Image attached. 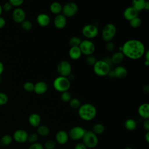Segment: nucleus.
<instances>
[{
    "instance_id": "obj_46",
    "label": "nucleus",
    "mask_w": 149,
    "mask_h": 149,
    "mask_svg": "<svg viewBox=\"0 0 149 149\" xmlns=\"http://www.w3.org/2000/svg\"><path fill=\"white\" fill-rule=\"evenodd\" d=\"M6 24V21L3 17H0V29L3 28Z\"/></svg>"
},
{
    "instance_id": "obj_29",
    "label": "nucleus",
    "mask_w": 149,
    "mask_h": 149,
    "mask_svg": "<svg viewBox=\"0 0 149 149\" xmlns=\"http://www.w3.org/2000/svg\"><path fill=\"white\" fill-rule=\"evenodd\" d=\"M12 140H13V137L11 136L9 134H5L3 136L1 139V141H0L1 145L2 144L4 146H9L12 143Z\"/></svg>"
},
{
    "instance_id": "obj_38",
    "label": "nucleus",
    "mask_w": 149,
    "mask_h": 149,
    "mask_svg": "<svg viewBox=\"0 0 149 149\" xmlns=\"http://www.w3.org/2000/svg\"><path fill=\"white\" fill-rule=\"evenodd\" d=\"M34 84L33 83L30 81H27L24 83L23 88L27 92H31L34 90Z\"/></svg>"
},
{
    "instance_id": "obj_25",
    "label": "nucleus",
    "mask_w": 149,
    "mask_h": 149,
    "mask_svg": "<svg viewBox=\"0 0 149 149\" xmlns=\"http://www.w3.org/2000/svg\"><path fill=\"white\" fill-rule=\"evenodd\" d=\"M49 9L52 13L57 15L60 14L61 12H62V6L59 2H54L50 5Z\"/></svg>"
},
{
    "instance_id": "obj_37",
    "label": "nucleus",
    "mask_w": 149,
    "mask_h": 149,
    "mask_svg": "<svg viewBox=\"0 0 149 149\" xmlns=\"http://www.w3.org/2000/svg\"><path fill=\"white\" fill-rule=\"evenodd\" d=\"M97 59L96 58L93 56V55H89L87 56L86 59V63L89 65V66H94V65L95 63V62H97Z\"/></svg>"
},
{
    "instance_id": "obj_50",
    "label": "nucleus",
    "mask_w": 149,
    "mask_h": 149,
    "mask_svg": "<svg viewBox=\"0 0 149 149\" xmlns=\"http://www.w3.org/2000/svg\"><path fill=\"white\" fill-rule=\"evenodd\" d=\"M144 138L146 142L148 143L149 142V132H146V133L144 136Z\"/></svg>"
},
{
    "instance_id": "obj_47",
    "label": "nucleus",
    "mask_w": 149,
    "mask_h": 149,
    "mask_svg": "<svg viewBox=\"0 0 149 149\" xmlns=\"http://www.w3.org/2000/svg\"><path fill=\"white\" fill-rule=\"evenodd\" d=\"M102 60H103V61H104L105 62H107L109 65H110V66L112 68V65H113V64H112V61H111V58L105 57V58H104Z\"/></svg>"
},
{
    "instance_id": "obj_56",
    "label": "nucleus",
    "mask_w": 149,
    "mask_h": 149,
    "mask_svg": "<svg viewBox=\"0 0 149 149\" xmlns=\"http://www.w3.org/2000/svg\"><path fill=\"white\" fill-rule=\"evenodd\" d=\"M0 147H1V143H0Z\"/></svg>"
},
{
    "instance_id": "obj_31",
    "label": "nucleus",
    "mask_w": 149,
    "mask_h": 149,
    "mask_svg": "<svg viewBox=\"0 0 149 149\" xmlns=\"http://www.w3.org/2000/svg\"><path fill=\"white\" fill-rule=\"evenodd\" d=\"M81 39L79 38L78 37L74 36L71 37L69 40V44L70 46V47H79L80 43H81Z\"/></svg>"
},
{
    "instance_id": "obj_52",
    "label": "nucleus",
    "mask_w": 149,
    "mask_h": 149,
    "mask_svg": "<svg viewBox=\"0 0 149 149\" xmlns=\"http://www.w3.org/2000/svg\"><path fill=\"white\" fill-rule=\"evenodd\" d=\"M144 10H149V2L148 1H146V2Z\"/></svg>"
},
{
    "instance_id": "obj_45",
    "label": "nucleus",
    "mask_w": 149,
    "mask_h": 149,
    "mask_svg": "<svg viewBox=\"0 0 149 149\" xmlns=\"http://www.w3.org/2000/svg\"><path fill=\"white\" fill-rule=\"evenodd\" d=\"M74 149H87V148L83 143H78L75 145Z\"/></svg>"
},
{
    "instance_id": "obj_10",
    "label": "nucleus",
    "mask_w": 149,
    "mask_h": 149,
    "mask_svg": "<svg viewBox=\"0 0 149 149\" xmlns=\"http://www.w3.org/2000/svg\"><path fill=\"white\" fill-rule=\"evenodd\" d=\"M78 11L77 5L73 2L66 3L62 6V15L66 17H71L74 16Z\"/></svg>"
},
{
    "instance_id": "obj_35",
    "label": "nucleus",
    "mask_w": 149,
    "mask_h": 149,
    "mask_svg": "<svg viewBox=\"0 0 149 149\" xmlns=\"http://www.w3.org/2000/svg\"><path fill=\"white\" fill-rule=\"evenodd\" d=\"M71 98H72L71 95L68 91L63 92L61 94V99L64 102H69Z\"/></svg>"
},
{
    "instance_id": "obj_44",
    "label": "nucleus",
    "mask_w": 149,
    "mask_h": 149,
    "mask_svg": "<svg viewBox=\"0 0 149 149\" xmlns=\"http://www.w3.org/2000/svg\"><path fill=\"white\" fill-rule=\"evenodd\" d=\"M143 127L146 132H149V120L148 119L144 120L143 123Z\"/></svg>"
},
{
    "instance_id": "obj_7",
    "label": "nucleus",
    "mask_w": 149,
    "mask_h": 149,
    "mask_svg": "<svg viewBox=\"0 0 149 149\" xmlns=\"http://www.w3.org/2000/svg\"><path fill=\"white\" fill-rule=\"evenodd\" d=\"M81 33L87 40L93 39L97 36L98 34V29L95 25L93 24H88L83 26L81 30Z\"/></svg>"
},
{
    "instance_id": "obj_20",
    "label": "nucleus",
    "mask_w": 149,
    "mask_h": 149,
    "mask_svg": "<svg viewBox=\"0 0 149 149\" xmlns=\"http://www.w3.org/2000/svg\"><path fill=\"white\" fill-rule=\"evenodd\" d=\"M115 77L123 79H125L127 75V69L122 66H118L113 69Z\"/></svg>"
},
{
    "instance_id": "obj_42",
    "label": "nucleus",
    "mask_w": 149,
    "mask_h": 149,
    "mask_svg": "<svg viewBox=\"0 0 149 149\" xmlns=\"http://www.w3.org/2000/svg\"><path fill=\"white\" fill-rule=\"evenodd\" d=\"M105 49L108 52H112L115 49V44L112 41L108 42L105 45Z\"/></svg>"
},
{
    "instance_id": "obj_33",
    "label": "nucleus",
    "mask_w": 149,
    "mask_h": 149,
    "mask_svg": "<svg viewBox=\"0 0 149 149\" xmlns=\"http://www.w3.org/2000/svg\"><path fill=\"white\" fill-rule=\"evenodd\" d=\"M38 137H39V136L37 133H31V134H29L27 141L31 144L37 143L38 140Z\"/></svg>"
},
{
    "instance_id": "obj_49",
    "label": "nucleus",
    "mask_w": 149,
    "mask_h": 149,
    "mask_svg": "<svg viewBox=\"0 0 149 149\" xmlns=\"http://www.w3.org/2000/svg\"><path fill=\"white\" fill-rule=\"evenodd\" d=\"M144 55L145 57V61H149V51H146Z\"/></svg>"
},
{
    "instance_id": "obj_1",
    "label": "nucleus",
    "mask_w": 149,
    "mask_h": 149,
    "mask_svg": "<svg viewBox=\"0 0 149 149\" xmlns=\"http://www.w3.org/2000/svg\"><path fill=\"white\" fill-rule=\"evenodd\" d=\"M145 52V45L138 40H129L125 41L122 45V53L124 56L133 60L141 58Z\"/></svg>"
},
{
    "instance_id": "obj_48",
    "label": "nucleus",
    "mask_w": 149,
    "mask_h": 149,
    "mask_svg": "<svg viewBox=\"0 0 149 149\" xmlns=\"http://www.w3.org/2000/svg\"><path fill=\"white\" fill-rule=\"evenodd\" d=\"M107 76H108L109 78H111V79L115 78V73H114L113 70L111 69V70L109 72V73H108Z\"/></svg>"
},
{
    "instance_id": "obj_2",
    "label": "nucleus",
    "mask_w": 149,
    "mask_h": 149,
    "mask_svg": "<svg viewBox=\"0 0 149 149\" xmlns=\"http://www.w3.org/2000/svg\"><path fill=\"white\" fill-rule=\"evenodd\" d=\"M78 115L84 121H90L94 119L97 115V109L90 103H85L79 108Z\"/></svg>"
},
{
    "instance_id": "obj_24",
    "label": "nucleus",
    "mask_w": 149,
    "mask_h": 149,
    "mask_svg": "<svg viewBox=\"0 0 149 149\" xmlns=\"http://www.w3.org/2000/svg\"><path fill=\"white\" fill-rule=\"evenodd\" d=\"M146 2V0H133L132 2V6L139 12L140 11L144 10Z\"/></svg>"
},
{
    "instance_id": "obj_4",
    "label": "nucleus",
    "mask_w": 149,
    "mask_h": 149,
    "mask_svg": "<svg viewBox=\"0 0 149 149\" xmlns=\"http://www.w3.org/2000/svg\"><path fill=\"white\" fill-rule=\"evenodd\" d=\"M83 143L87 148L93 149L95 148L98 144V138L97 135L91 130H86L82 139Z\"/></svg>"
},
{
    "instance_id": "obj_39",
    "label": "nucleus",
    "mask_w": 149,
    "mask_h": 149,
    "mask_svg": "<svg viewBox=\"0 0 149 149\" xmlns=\"http://www.w3.org/2000/svg\"><path fill=\"white\" fill-rule=\"evenodd\" d=\"M8 101V95L2 92H0V105H3L6 104Z\"/></svg>"
},
{
    "instance_id": "obj_3",
    "label": "nucleus",
    "mask_w": 149,
    "mask_h": 149,
    "mask_svg": "<svg viewBox=\"0 0 149 149\" xmlns=\"http://www.w3.org/2000/svg\"><path fill=\"white\" fill-rule=\"evenodd\" d=\"M54 88L60 93L68 91L70 87V81L67 77L58 76L53 81Z\"/></svg>"
},
{
    "instance_id": "obj_23",
    "label": "nucleus",
    "mask_w": 149,
    "mask_h": 149,
    "mask_svg": "<svg viewBox=\"0 0 149 149\" xmlns=\"http://www.w3.org/2000/svg\"><path fill=\"white\" fill-rule=\"evenodd\" d=\"M124 57L125 56L122 52L118 51L112 54V56L111 57V59L112 64L119 65L123 61Z\"/></svg>"
},
{
    "instance_id": "obj_12",
    "label": "nucleus",
    "mask_w": 149,
    "mask_h": 149,
    "mask_svg": "<svg viewBox=\"0 0 149 149\" xmlns=\"http://www.w3.org/2000/svg\"><path fill=\"white\" fill-rule=\"evenodd\" d=\"M29 134L23 129L16 130L13 135V139L19 143H24L27 141Z\"/></svg>"
},
{
    "instance_id": "obj_11",
    "label": "nucleus",
    "mask_w": 149,
    "mask_h": 149,
    "mask_svg": "<svg viewBox=\"0 0 149 149\" xmlns=\"http://www.w3.org/2000/svg\"><path fill=\"white\" fill-rule=\"evenodd\" d=\"M86 131V130L81 126H74L70 129L68 133L69 137L73 140H81L83 139Z\"/></svg>"
},
{
    "instance_id": "obj_36",
    "label": "nucleus",
    "mask_w": 149,
    "mask_h": 149,
    "mask_svg": "<svg viewBox=\"0 0 149 149\" xmlns=\"http://www.w3.org/2000/svg\"><path fill=\"white\" fill-rule=\"evenodd\" d=\"M56 146V143L55 141L52 140H47L44 146V149H54Z\"/></svg>"
},
{
    "instance_id": "obj_6",
    "label": "nucleus",
    "mask_w": 149,
    "mask_h": 149,
    "mask_svg": "<svg viewBox=\"0 0 149 149\" xmlns=\"http://www.w3.org/2000/svg\"><path fill=\"white\" fill-rule=\"evenodd\" d=\"M116 33V27L113 23H108L102 29V40L108 42L111 41L114 38Z\"/></svg>"
},
{
    "instance_id": "obj_18",
    "label": "nucleus",
    "mask_w": 149,
    "mask_h": 149,
    "mask_svg": "<svg viewBox=\"0 0 149 149\" xmlns=\"http://www.w3.org/2000/svg\"><path fill=\"white\" fill-rule=\"evenodd\" d=\"M137 112L139 116L144 119H148L149 118V104L148 103L141 104L138 108Z\"/></svg>"
},
{
    "instance_id": "obj_16",
    "label": "nucleus",
    "mask_w": 149,
    "mask_h": 149,
    "mask_svg": "<svg viewBox=\"0 0 149 149\" xmlns=\"http://www.w3.org/2000/svg\"><path fill=\"white\" fill-rule=\"evenodd\" d=\"M138 13L139 12L135 9H134L132 6H129L126 8L124 10L123 16L125 19H126V20L130 21L132 19L137 17Z\"/></svg>"
},
{
    "instance_id": "obj_13",
    "label": "nucleus",
    "mask_w": 149,
    "mask_h": 149,
    "mask_svg": "<svg viewBox=\"0 0 149 149\" xmlns=\"http://www.w3.org/2000/svg\"><path fill=\"white\" fill-rule=\"evenodd\" d=\"M55 139L58 144L60 145H64L68 143L69 137L68 133L63 130H60L56 133Z\"/></svg>"
},
{
    "instance_id": "obj_17",
    "label": "nucleus",
    "mask_w": 149,
    "mask_h": 149,
    "mask_svg": "<svg viewBox=\"0 0 149 149\" xmlns=\"http://www.w3.org/2000/svg\"><path fill=\"white\" fill-rule=\"evenodd\" d=\"M48 84L42 81H40L34 84V91L36 94L38 95H41L47 92L48 90Z\"/></svg>"
},
{
    "instance_id": "obj_34",
    "label": "nucleus",
    "mask_w": 149,
    "mask_h": 149,
    "mask_svg": "<svg viewBox=\"0 0 149 149\" xmlns=\"http://www.w3.org/2000/svg\"><path fill=\"white\" fill-rule=\"evenodd\" d=\"M21 24L22 29L26 31H30V30H31L33 27V24L29 20H25L21 23Z\"/></svg>"
},
{
    "instance_id": "obj_15",
    "label": "nucleus",
    "mask_w": 149,
    "mask_h": 149,
    "mask_svg": "<svg viewBox=\"0 0 149 149\" xmlns=\"http://www.w3.org/2000/svg\"><path fill=\"white\" fill-rule=\"evenodd\" d=\"M54 24L56 29H63L67 24V19L62 14L57 15L54 19Z\"/></svg>"
},
{
    "instance_id": "obj_19",
    "label": "nucleus",
    "mask_w": 149,
    "mask_h": 149,
    "mask_svg": "<svg viewBox=\"0 0 149 149\" xmlns=\"http://www.w3.org/2000/svg\"><path fill=\"white\" fill-rule=\"evenodd\" d=\"M37 23L41 27H46L50 23L51 19L49 16L46 13H40L36 18Z\"/></svg>"
},
{
    "instance_id": "obj_54",
    "label": "nucleus",
    "mask_w": 149,
    "mask_h": 149,
    "mask_svg": "<svg viewBox=\"0 0 149 149\" xmlns=\"http://www.w3.org/2000/svg\"><path fill=\"white\" fill-rule=\"evenodd\" d=\"M2 7L1 5H0V16H1V15L2 14Z\"/></svg>"
},
{
    "instance_id": "obj_43",
    "label": "nucleus",
    "mask_w": 149,
    "mask_h": 149,
    "mask_svg": "<svg viewBox=\"0 0 149 149\" xmlns=\"http://www.w3.org/2000/svg\"><path fill=\"white\" fill-rule=\"evenodd\" d=\"M12 8V6L11 5V4L9 2H6L3 4V8L2 9L5 10V11H10L11 10Z\"/></svg>"
},
{
    "instance_id": "obj_53",
    "label": "nucleus",
    "mask_w": 149,
    "mask_h": 149,
    "mask_svg": "<svg viewBox=\"0 0 149 149\" xmlns=\"http://www.w3.org/2000/svg\"><path fill=\"white\" fill-rule=\"evenodd\" d=\"M144 65H146V66H148L149 65V61H144Z\"/></svg>"
},
{
    "instance_id": "obj_5",
    "label": "nucleus",
    "mask_w": 149,
    "mask_h": 149,
    "mask_svg": "<svg viewBox=\"0 0 149 149\" xmlns=\"http://www.w3.org/2000/svg\"><path fill=\"white\" fill-rule=\"evenodd\" d=\"M112 68L106 62L102 60L97 61L93 66V70L95 74L98 76H107Z\"/></svg>"
},
{
    "instance_id": "obj_32",
    "label": "nucleus",
    "mask_w": 149,
    "mask_h": 149,
    "mask_svg": "<svg viewBox=\"0 0 149 149\" xmlns=\"http://www.w3.org/2000/svg\"><path fill=\"white\" fill-rule=\"evenodd\" d=\"M69 104L72 109H79V108L81 105L80 101L77 98H71L70 100L69 101Z\"/></svg>"
},
{
    "instance_id": "obj_14",
    "label": "nucleus",
    "mask_w": 149,
    "mask_h": 149,
    "mask_svg": "<svg viewBox=\"0 0 149 149\" xmlns=\"http://www.w3.org/2000/svg\"><path fill=\"white\" fill-rule=\"evenodd\" d=\"M12 19L16 22L18 23H22L26 18V13L23 9L21 8H16L12 12Z\"/></svg>"
},
{
    "instance_id": "obj_40",
    "label": "nucleus",
    "mask_w": 149,
    "mask_h": 149,
    "mask_svg": "<svg viewBox=\"0 0 149 149\" xmlns=\"http://www.w3.org/2000/svg\"><path fill=\"white\" fill-rule=\"evenodd\" d=\"M9 2H10V3L12 6H13L18 7L21 6L23 3L24 1L23 0H10Z\"/></svg>"
},
{
    "instance_id": "obj_8",
    "label": "nucleus",
    "mask_w": 149,
    "mask_h": 149,
    "mask_svg": "<svg viewBox=\"0 0 149 149\" xmlns=\"http://www.w3.org/2000/svg\"><path fill=\"white\" fill-rule=\"evenodd\" d=\"M79 47L81 54L87 56L91 55L95 49V47L93 42L87 39L81 41Z\"/></svg>"
},
{
    "instance_id": "obj_28",
    "label": "nucleus",
    "mask_w": 149,
    "mask_h": 149,
    "mask_svg": "<svg viewBox=\"0 0 149 149\" xmlns=\"http://www.w3.org/2000/svg\"><path fill=\"white\" fill-rule=\"evenodd\" d=\"M93 133H94L96 135H99L102 134L105 131V127L104 125L100 123H98L95 124L92 128L91 130Z\"/></svg>"
},
{
    "instance_id": "obj_41",
    "label": "nucleus",
    "mask_w": 149,
    "mask_h": 149,
    "mask_svg": "<svg viewBox=\"0 0 149 149\" xmlns=\"http://www.w3.org/2000/svg\"><path fill=\"white\" fill-rule=\"evenodd\" d=\"M29 149H44V148L43 145H42L40 143L37 142V143L31 144Z\"/></svg>"
},
{
    "instance_id": "obj_27",
    "label": "nucleus",
    "mask_w": 149,
    "mask_h": 149,
    "mask_svg": "<svg viewBox=\"0 0 149 149\" xmlns=\"http://www.w3.org/2000/svg\"><path fill=\"white\" fill-rule=\"evenodd\" d=\"M37 134L42 137L47 136L49 134V129L45 125H40L37 127Z\"/></svg>"
},
{
    "instance_id": "obj_26",
    "label": "nucleus",
    "mask_w": 149,
    "mask_h": 149,
    "mask_svg": "<svg viewBox=\"0 0 149 149\" xmlns=\"http://www.w3.org/2000/svg\"><path fill=\"white\" fill-rule=\"evenodd\" d=\"M125 127L129 131H133L137 127V123L133 119H127L124 123Z\"/></svg>"
},
{
    "instance_id": "obj_9",
    "label": "nucleus",
    "mask_w": 149,
    "mask_h": 149,
    "mask_svg": "<svg viewBox=\"0 0 149 149\" xmlns=\"http://www.w3.org/2000/svg\"><path fill=\"white\" fill-rule=\"evenodd\" d=\"M72 66L69 62L62 60L57 65V72L61 76L68 77L72 73Z\"/></svg>"
},
{
    "instance_id": "obj_51",
    "label": "nucleus",
    "mask_w": 149,
    "mask_h": 149,
    "mask_svg": "<svg viewBox=\"0 0 149 149\" xmlns=\"http://www.w3.org/2000/svg\"><path fill=\"white\" fill-rule=\"evenodd\" d=\"M3 70H4L3 65V63L1 62H0V75L3 73Z\"/></svg>"
},
{
    "instance_id": "obj_22",
    "label": "nucleus",
    "mask_w": 149,
    "mask_h": 149,
    "mask_svg": "<svg viewBox=\"0 0 149 149\" xmlns=\"http://www.w3.org/2000/svg\"><path fill=\"white\" fill-rule=\"evenodd\" d=\"M82 54L79 47H70L69 51V56L73 60L79 59Z\"/></svg>"
},
{
    "instance_id": "obj_55",
    "label": "nucleus",
    "mask_w": 149,
    "mask_h": 149,
    "mask_svg": "<svg viewBox=\"0 0 149 149\" xmlns=\"http://www.w3.org/2000/svg\"><path fill=\"white\" fill-rule=\"evenodd\" d=\"M124 149H133V148L132 147H126Z\"/></svg>"
},
{
    "instance_id": "obj_30",
    "label": "nucleus",
    "mask_w": 149,
    "mask_h": 149,
    "mask_svg": "<svg viewBox=\"0 0 149 149\" xmlns=\"http://www.w3.org/2000/svg\"><path fill=\"white\" fill-rule=\"evenodd\" d=\"M141 24H142V20L141 18L138 16L129 21L130 26L134 29L139 27L141 25Z\"/></svg>"
},
{
    "instance_id": "obj_21",
    "label": "nucleus",
    "mask_w": 149,
    "mask_h": 149,
    "mask_svg": "<svg viewBox=\"0 0 149 149\" xmlns=\"http://www.w3.org/2000/svg\"><path fill=\"white\" fill-rule=\"evenodd\" d=\"M30 125L34 127H37L40 125L41 123V117L40 116L36 113H31L28 119Z\"/></svg>"
}]
</instances>
